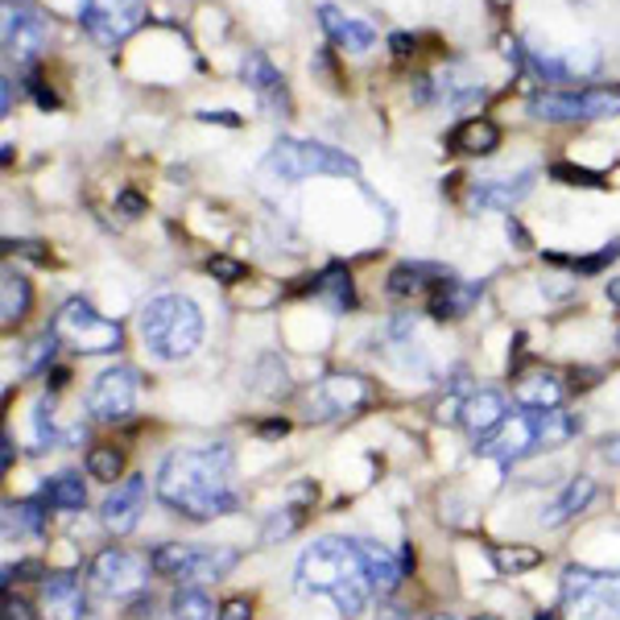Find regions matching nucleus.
<instances>
[{
  "label": "nucleus",
  "mask_w": 620,
  "mask_h": 620,
  "mask_svg": "<svg viewBox=\"0 0 620 620\" xmlns=\"http://www.w3.org/2000/svg\"><path fill=\"white\" fill-rule=\"evenodd\" d=\"M261 174L273 183H302V178H360V162L348 158L344 149L323 141H298V137H282L261 162Z\"/></svg>",
  "instance_id": "nucleus-5"
},
{
  "label": "nucleus",
  "mask_w": 620,
  "mask_h": 620,
  "mask_svg": "<svg viewBox=\"0 0 620 620\" xmlns=\"http://www.w3.org/2000/svg\"><path fill=\"white\" fill-rule=\"evenodd\" d=\"M480 294H484V286L459 282L451 269H443L431 282V289H426V310H431L434 319H459V314H468L475 307Z\"/></svg>",
  "instance_id": "nucleus-20"
},
{
  "label": "nucleus",
  "mask_w": 620,
  "mask_h": 620,
  "mask_svg": "<svg viewBox=\"0 0 620 620\" xmlns=\"http://www.w3.org/2000/svg\"><path fill=\"white\" fill-rule=\"evenodd\" d=\"M562 397H567V381L550 369L525 372L517 381V401L525 410H550V406H562Z\"/></svg>",
  "instance_id": "nucleus-25"
},
{
  "label": "nucleus",
  "mask_w": 620,
  "mask_h": 620,
  "mask_svg": "<svg viewBox=\"0 0 620 620\" xmlns=\"http://www.w3.org/2000/svg\"><path fill=\"white\" fill-rule=\"evenodd\" d=\"M0 108L13 112V79H9V75H4V103H0Z\"/></svg>",
  "instance_id": "nucleus-55"
},
{
  "label": "nucleus",
  "mask_w": 620,
  "mask_h": 620,
  "mask_svg": "<svg viewBox=\"0 0 620 620\" xmlns=\"http://www.w3.org/2000/svg\"><path fill=\"white\" fill-rule=\"evenodd\" d=\"M13 438H9V434H4V438H0V468H4V472H9V468H13Z\"/></svg>",
  "instance_id": "nucleus-49"
},
{
  "label": "nucleus",
  "mask_w": 620,
  "mask_h": 620,
  "mask_svg": "<svg viewBox=\"0 0 620 620\" xmlns=\"http://www.w3.org/2000/svg\"><path fill=\"white\" fill-rule=\"evenodd\" d=\"M319 21H323V34H327L339 50H348V54H369L372 46H376V29H372L369 21L348 17V13L335 9V4H319Z\"/></svg>",
  "instance_id": "nucleus-22"
},
{
  "label": "nucleus",
  "mask_w": 620,
  "mask_h": 620,
  "mask_svg": "<svg viewBox=\"0 0 620 620\" xmlns=\"http://www.w3.org/2000/svg\"><path fill=\"white\" fill-rule=\"evenodd\" d=\"M124 472V451L112 443H100L87 451V475H96L103 484H116V475Z\"/></svg>",
  "instance_id": "nucleus-34"
},
{
  "label": "nucleus",
  "mask_w": 620,
  "mask_h": 620,
  "mask_svg": "<svg viewBox=\"0 0 620 620\" xmlns=\"http://www.w3.org/2000/svg\"><path fill=\"white\" fill-rule=\"evenodd\" d=\"M604 459H608V463H617V468H620V434H617V438H608V443H604Z\"/></svg>",
  "instance_id": "nucleus-52"
},
{
  "label": "nucleus",
  "mask_w": 620,
  "mask_h": 620,
  "mask_svg": "<svg viewBox=\"0 0 620 620\" xmlns=\"http://www.w3.org/2000/svg\"><path fill=\"white\" fill-rule=\"evenodd\" d=\"M87 617V596L79 579L71 571L41 579V620H83Z\"/></svg>",
  "instance_id": "nucleus-21"
},
{
  "label": "nucleus",
  "mask_w": 620,
  "mask_h": 620,
  "mask_svg": "<svg viewBox=\"0 0 620 620\" xmlns=\"http://www.w3.org/2000/svg\"><path fill=\"white\" fill-rule=\"evenodd\" d=\"M215 620H252V599H245V596L227 599Z\"/></svg>",
  "instance_id": "nucleus-42"
},
{
  "label": "nucleus",
  "mask_w": 620,
  "mask_h": 620,
  "mask_svg": "<svg viewBox=\"0 0 620 620\" xmlns=\"http://www.w3.org/2000/svg\"><path fill=\"white\" fill-rule=\"evenodd\" d=\"M294 587L302 596H327L344 617H360L369 608V599L376 596L360 537L310 542L298 558V567H294Z\"/></svg>",
  "instance_id": "nucleus-2"
},
{
  "label": "nucleus",
  "mask_w": 620,
  "mask_h": 620,
  "mask_svg": "<svg viewBox=\"0 0 620 620\" xmlns=\"http://www.w3.org/2000/svg\"><path fill=\"white\" fill-rule=\"evenodd\" d=\"M34 307V286H29V277H21L17 269H4V277H0V323L4 327H17L21 319L29 314Z\"/></svg>",
  "instance_id": "nucleus-27"
},
{
  "label": "nucleus",
  "mask_w": 620,
  "mask_h": 620,
  "mask_svg": "<svg viewBox=\"0 0 620 620\" xmlns=\"http://www.w3.org/2000/svg\"><path fill=\"white\" fill-rule=\"evenodd\" d=\"M592 496H596V480H592V475H575V480H571V484H567V488H562V493L542 509L537 521H542L546 530H555V525H562V521H571V517L583 513V509L592 505Z\"/></svg>",
  "instance_id": "nucleus-24"
},
{
  "label": "nucleus",
  "mask_w": 620,
  "mask_h": 620,
  "mask_svg": "<svg viewBox=\"0 0 620 620\" xmlns=\"http://www.w3.org/2000/svg\"><path fill=\"white\" fill-rule=\"evenodd\" d=\"M116 207H121L124 215H128V220H137V215H141L145 211V199L141 195H137V190H121V199H116Z\"/></svg>",
  "instance_id": "nucleus-44"
},
{
  "label": "nucleus",
  "mask_w": 620,
  "mask_h": 620,
  "mask_svg": "<svg viewBox=\"0 0 620 620\" xmlns=\"http://www.w3.org/2000/svg\"><path fill=\"white\" fill-rule=\"evenodd\" d=\"M34 434H38V451H46V447H54V443H59V434H54V426H50V401H46V397L34 406Z\"/></svg>",
  "instance_id": "nucleus-40"
},
{
  "label": "nucleus",
  "mask_w": 620,
  "mask_h": 620,
  "mask_svg": "<svg viewBox=\"0 0 620 620\" xmlns=\"http://www.w3.org/2000/svg\"><path fill=\"white\" fill-rule=\"evenodd\" d=\"M41 500L50 509H62V513H79L87 505V484H83L79 472H59L41 484Z\"/></svg>",
  "instance_id": "nucleus-28"
},
{
  "label": "nucleus",
  "mask_w": 620,
  "mask_h": 620,
  "mask_svg": "<svg viewBox=\"0 0 620 620\" xmlns=\"http://www.w3.org/2000/svg\"><path fill=\"white\" fill-rule=\"evenodd\" d=\"M66 381H71V372L66 369H46V385H50V389H62Z\"/></svg>",
  "instance_id": "nucleus-50"
},
{
  "label": "nucleus",
  "mask_w": 620,
  "mask_h": 620,
  "mask_svg": "<svg viewBox=\"0 0 620 620\" xmlns=\"http://www.w3.org/2000/svg\"><path fill=\"white\" fill-rule=\"evenodd\" d=\"M617 344H620V335H617Z\"/></svg>",
  "instance_id": "nucleus-59"
},
{
  "label": "nucleus",
  "mask_w": 620,
  "mask_h": 620,
  "mask_svg": "<svg viewBox=\"0 0 620 620\" xmlns=\"http://www.w3.org/2000/svg\"><path fill=\"white\" fill-rule=\"evenodd\" d=\"M484 75L472 62H447V71L431 75V103L438 108H472L484 100Z\"/></svg>",
  "instance_id": "nucleus-17"
},
{
  "label": "nucleus",
  "mask_w": 620,
  "mask_h": 620,
  "mask_svg": "<svg viewBox=\"0 0 620 620\" xmlns=\"http://www.w3.org/2000/svg\"><path fill=\"white\" fill-rule=\"evenodd\" d=\"M158 500L165 509L195 521L236 513L240 488H236V459L227 443H207V447H183L170 451L158 468Z\"/></svg>",
  "instance_id": "nucleus-1"
},
{
  "label": "nucleus",
  "mask_w": 620,
  "mask_h": 620,
  "mask_svg": "<svg viewBox=\"0 0 620 620\" xmlns=\"http://www.w3.org/2000/svg\"><path fill=\"white\" fill-rule=\"evenodd\" d=\"M240 79L245 87L257 91V100L269 108V116H289V91L282 75H277V66L261 54V50H248L245 59H240Z\"/></svg>",
  "instance_id": "nucleus-19"
},
{
  "label": "nucleus",
  "mask_w": 620,
  "mask_h": 620,
  "mask_svg": "<svg viewBox=\"0 0 620 620\" xmlns=\"http://www.w3.org/2000/svg\"><path fill=\"white\" fill-rule=\"evenodd\" d=\"M257 431L265 434V438H273V434H286V431H289V422H286V418H277V422H261Z\"/></svg>",
  "instance_id": "nucleus-51"
},
{
  "label": "nucleus",
  "mask_w": 620,
  "mask_h": 620,
  "mask_svg": "<svg viewBox=\"0 0 620 620\" xmlns=\"http://www.w3.org/2000/svg\"><path fill=\"white\" fill-rule=\"evenodd\" d=\"M604 294H608V302H612V307H620V277H612V282L604 286Z\"/></svg>",
  "instance_id": "nucleus-54"
},
{
  "label": "nucleus",
  "mask_w": 620,
  "mask_h": 620,
  "mask_svg": "<svg viewBox=\"0 0 620 620\" xmlns=\"http://www.w3.org/2000/svg\"><path fill=\"white\" fill-rule=\"evenodd\" d=\"M496 145H500V128H496L488 116H472V121H463L451 133V149H459V153H472V158L493 153Z\"/></svg>",
  "instance_id": "nucleus-29"
},
{
  "label": "nucleus",
  "mask_w": 620,
  "mask_h": 620,
  "mask_svg": "<svg viewBox=\"0 0 620 620\" xmlns=\"http://www.w3.org/2000/svg\"><path fill=\"white\" fill-rule=\"evenodd\" d=\"M46 509L41 500H4V537H38L46 530Z\"/></svg>",
  "instance_id": "nucleus-30"
},
{
  "label": "nucleus",
  "mask_w": 620,
  "mask_h": 620,
  "mask_svg": "<svg viewBox=\"0 0 620 620\" xmlns=\"http://www.w3.org/2000/svg\"><path fill=\"white\" fill-rule=\"evenodd\" d=\"M431 620H451V617H431Z\"/></svg>",
  "instance_id": "nucleus-58"
},
{
  "label": "nucleus",
  "mask_w": 620,
  "mask_h": 620,
  "mask_svg": "<svg viewBox=\"0 0 620 620\" xmlns=\"http://www.w3.org/2000/svg\"><path fill=\"white\" fill-rule=\"evenodd\" d=\"M137 393H141V376L128 364H116V369H103L91 389H87V413L96 422H124L133 406H137Z\"/></svg>",
  "instance_id": "nucleus-12"
},
{
  "label": "nucleus",
  "mask_w": 620,
  "mask_h": 620,
  "mask_svg": "<svg viewBox=\"0 0 620 620\" xmlns=\"http://www.w3.org/2000/svg\"><path fill=\"white\" fill-rule=\"evenodd\" d=\"M505 232H509V240H517V248H530V245H534V240H530V232H525V227L517 224L513 215L505 220Z\"/></svg>",
  "instance_id": "nucleus-47"
},
{
  "label": "nucleus",
  "mask_w": 620,
  "mask_h": 620,
  "mask_svg": "<svg viewBox=\"0 0 620 620\" xmlns=\"http://www.w3.org/2000/svg\"><path fill=\"white\" fill-rule=\"evenodd\" d=\"M145 579H149V567H145L137 555H128L124 546H108L100 555L91 558V583H96V592L112 599H124V596H137L145 587Z\"/></svg>",
  "instance_id": "nucleus-13"
},
{
  "label": "nucleus",
  "mask_w": 620,
  "mask_h": 620,
  "mask_svg": "<svg viewBox=\"0 0 620 620\" xmlns=\"http://www.w3.org/2000/svg\"><path fill=\"white\" fill-rule=\"evenodd\" d=\"M530 116L550 124H583L620 116V87H583V91H534Z\"/></svg>",
  "instance_id": "nucleus-6"
},
{
  "label": "nucleus",
  "mask_w": 620,
  "mask_h": 620,
  "mask_svg": "<svg viewBox=\"0 0 620 620\" xmlns=\"http://www.w3.org/2000/svg\"><path fill=\"white\" fill-rule=\"evenodd\" d=\"M38 575H41V562H34V558H29V562H17V567L9 562V567H4V587H9L13 579H38Z\"/></svg>",
  "instance_id": "nucleus-43"
},
{
  "label": "nucleus",
  "mask_w": 620,
  "mask_h": 620,
  "mask_svg": "<svg viewBox=\"0 0 620 620\" xmlns=\"http://www.w3.org/2000/svg\"><path fill=\"white\" fill-rule=\"evenodd\" d=\"M493 558L500 575H525V571L542 567V550H534V546H500V550H493Z\"/></svg>",
  "instance_id": "nucleus-35"
},
{
  "label": "nucleus",
  "mask_w": 620,
  "mask_h": 620,
  "mask_svg": "<svg viewBox=\"0 0 620 620\" xmlns=\"http://www.w3.org/2000/svg\"><path fill=\"white\" fill-rule=\"evenodd\" d=\"M29 87H34V100H38V108H46V112H50V108H59V96H54L46 83L29 79Z\"/></svg>",
  "instance_id": "nucleus-46"
},
{
  "label": "nucleus",
  "mask_w": 620,
  "mask_h": 620,
  "mask_svg": "<svg viewBox=\"0 0 620 620\" xmlns=\"http://www.w3.org/2000/svg\"><path fill=\"white\" fill-rule=\"evenodd\" d=\"M369 401V385L351 372H331L310 389V422H327V418H344V413L360 410Z\"/></svg>",
  "instance_id": "nucleus-14"
},
{
  "label": "nucleus",
  "mask_w": 620,
  "mask_h": 620,
  "mask_svg": "<svg viewBox=\"0 0 620 620\" xmlns=\"http://www.w3.org/2000/svg\"><path fill=\"white\" fill-rule=\"evenodd\" d=\"M145 475H128V480H121L112 493L103 496V505H100V521H103V530L108 534H133L137 530V521H141L145 513Z\"/></svg>",
  "instance_id": "nucleus-18"
},
{
  "label": "nucleus",
  "mask_w": 620,
  "mask_h": 620,
  "mask_svg": "<svg viewBox=\"0 0 620 620\" xmlns=\"http://www.w3.org/2000/svg\"><path fill=\"white\" fill-rule=\"evenodd\" d=\"M620 257V240H612L608 248H599V252H592V257H579V261H571V269L575 273H599L604 265H612Z\"/></svg>",
  "instance_id": "nucleus-41"
},
{
  "label": "nucleus",
  "mask_w": 620,
  "mask_h": 620,
  "mask_svg": "<svg viewBox=\"0 0 620 620\" xmlns=\"http://www.w3.org/2000/svg\"><path fill=\"white\" fill-rule=\"evenodd\" d=\"M4 620H34L29 617V608H25V604H21V599H4Z\"/></svg>",
  "instance_id": "nucleus-48"
},
{
  "label": "nucleus",
  "mask_w": 620,
  "mask_h": 620,
  "mask_svg": "<svg viewBox=\"0 0 620 620\" xmlns=\"http://www.w3.org/2000/svg\"><path fill=\"white\" fill-rule=\"evenodd\" d=\"M550 174L567 186H592V190H604V186H608L596 170H583V165H571V162H555L550 165Z\"/></svg>",
  "instance_id": "nucleus-37"
},
{
  "label": "nucleus",
  "mask_w": 620,
  "mask_h": 620,
  "mask_svg": "<svg viewBox=\"0 0 620 620\" xmlns=\"http://www.w3.org/2000/svg\"><path fill=\"white\" fill-rule=\"evenodd\" d=\"M302 513H307L302 505H286V509H277V513L265 521V534L261 537H265V542H282V537L294 534V530L302 525Z\"/></svg>",
  "instance_id": "nucleus-36"
},
{
  "label": "nucleus",
  "mask_w": 620,
  "mask_h": 620,
  "mask_svg": "<svg viewBox=\"0 0 620 620\" xmlns=\"http://www.w3.org/2000/svg\"><path fill=\"white\" fill-rule=\"evenodd\" d=\"M443 269H434V265H397L389 273V294L393 298H413V294H422V289H431V282L438 277Z\"/></svg>",
  "instance_id": "nucleus-31"
},
{
  "label": "nucleus",
  "mask_w": 620,
  "mask_h": 620,
  "mask_svg": "<svg viewBox=\"0 0 620 620\" xmlns=\"http://www.w3.org/2000/svg\"><path fill=\"white\" fill-rule=\"evenodd\" d=\"M207 273L232 286V282H245V277H248V265H245V261H236V257H224V252H215V257L207 261Z\"/></svg>",
  "instance_id": "nucleus-39"
},
{
  "label": "nucleus",
  "mask_w": 620,
  "mask_h": 620,
  "mask_svg": "<svg viewBox=\"0 0 620 620\" xmlns=\"http://www.w3.org/2000/svg\"><path fill=\"white\" fill-rule=\"evenodd\" d=\"M530 190H534V170L475 178V183L468 186V207H472V211H513Z\"/></svg>",
  "instance_id": "nucleus-16"
},
{
  "label": "nucleus",
  "mask_w": 620,
  "mask_h": 620,
  "mask_svg": "<svg viewBox=\"0 0 620 620\" xmlns=\"http://www.w3.org/2000/svg\"><path fill=\"white\" fill-rule=\"evenodd\" d=\"M562 604L579 620H620V575L571 562L562 571Z\"/></svg>",
  "instance_id": "nucleus-8"
},
{
  "label": "nucleus",
  "mask_w": 620,
  "mask_h": 620,
  "mask_svg": "<svg viewBox=\"0 0 620 620\" xmlns=\"http://www.w3.org/2000/svg\"><path fill=\"white\" fill-rule=\"evenodd\" d=\"M199 121H224V124H240V116H227V112H199Z\"/></svg>",
  "instance_id": "nucleus-53"
},
{
  "label": "nucleus",
  "mask_w": 620,
  "mask_h": 620,
  "mask_svg": "<svg viewBox=\"0 0 620 620\" xmlns=\"http://www.w3.org/2000/svg\"><path fill=\"white\" fill-rule=\"evenodd\" d=\"M0 34H4V59L25 66V62H34L41 54L50 25H46V13L34 0H4Z\"/></svg>",
  "instance_id": "nucleus-11"
},
{
  "label": "nucleus",
  "mask_w": 620,
  "mask_h": 620,
  "mask_svg": "<svg viewBox=\"0 0 620 620\" xmlns=\"http://www.w3.org/2000/svg\"><path fill=\"white\" fill-rule=\"evenodd\" d=\"M389 50L397 54V59H410L413 50H418V38H413V34H393V38H389Z\"/></svg>",
  "instance_id": "nucleus-45"
},
{
  "label": "nucleus",
  "mask_w": 620,
  "mask_h": 620,
  "mask_svg": "<svg viewBox=\"0 0 620 620\" xmlns=\"http://www.w3.org/2000/svg\"><path fill=\"white\" fill-rule=\"evenodd\" d=\"M534 620H555V617H550V612H537V617Z\"/></svg>",
  "instance_id": "nucleus-56"
},
{
  "label": "nucleus",
  "mask_w": 620,
  "mask_h": 620,
  "mask_svg": "<svg viewBox=\"0 0 620 620\" xmlns=\"http://www.w3.org/2000/svg\"><path fill=\"white\" fill-rule=\"evenodd\" d=\"M170 608H174V620L220 617V612H215V604H211V596H207L203 587H195V583H183V587L174 592V599H170Z\"/></svg>",
  "instance_id": "nucleus-32"
},
{
  "label": "nucleus",
  "mask_w": 620,
  "mask_h": 620,
  "mask_svg": "<svg viewBox=\"0 0 620 620\" xmlns=\"http://www.w3.org/2000/svg\"><path fill=\"white\" fill-rule=\"evenodd\" d=\"M360 546H364V558H369V575H372V587H376V596H389L393 587L406 579V562L393 555L389 546H381V542H369V537H360Z\"/></svg>",
  "instance_id": "nucleus-26"
},
{
  "label": "nucleus",
  "mask_w": 620,
  "mask_h": 620,
  "mask_svg": "<svg viewBox=\"0 0 620 620\" xmlns=\"http://www.w3.org/2000/svg\"><path fill=\"white\" fill-rule=\"evenodd\" d=\"M509 418V406H505V397L496 389H475L468 401H463V426L472 431V438H484V434H493L500 422Z\"/></svg>",
  "instance_id": "nucleus-23"
},
{
  "label": "nucleus",
  "mask_w": 620,
  "mask_h": 620,
  "mask_svg": "<svg viewBox=\"0 0 620 620\" xmlns=\"http://www.w3.org/2000/svg\"><path fill=\"white\" fill-rule=\"evenodd\" d=\"M579 431V422L562 406H550V410H513L493 434L475 438V451L496 459V463H517L525 455L542 451V447H558L567 443L571 434Z\"/></svg>",
  "instance_id": "nucleus-4"
},
{
  "label": "nucleus",
  "mask_w": 620,
  "mask_h": 620,
  "mask_svg": "<svg viewBox=\"0 0 620 620\" xmlns=\"http://www.w3.org/2000/svg\"><path fill=\"white\" fill-rule=\"evenodd\" d=\"M240 562L236 550L227 546H195V542H165L149 555V567L158 575H170L178 583H211L224 579L232 567Z\"/></svg>",
  "instance_id": "nucleus-7"
},
{
  "label": "nucleus",
  "mask_w": 620,
  "mask_h": 620,
  "mask_svg": "<svg viewBox=\"0 0 620 620\" xmlns=\"http://www.w3.org/2000/svg\"><path fill=\"white\" fill-rule=\"evenodd\" d=\"M137 335L153 360L178 364L203 344V310L186 294H153L137 314Z\"/></svg>",
  "instance_id": "nucleus-3"
},
{
  "label": "nucleus",
  "mask_w": 620,
  "mask_h": 620,
  "mask_svg": "<svg viewBox=\"0 0 620 620\" xmlns=\"http://www.w3.org/2000/svg\"><path fill=\"white\" fill-rule=\"evenodd\" d=\"M525 66L534 71L542 83H571L592 75L599 66V50H546V46H525Z\"/></svg>",
  "instance_id": "nucleus-15"
},
{
  "label": "nucleus",
  "mask_w": 620,
  "mask_h": 620,
  "mask_svg": "<svg viewBox=\"0 0 620 620\" xmlns=\"http://www.w3.org/2000/svg\"><path fill=\"white\" fill-rule=\"evenodd\" d=\"M54 331H59L62 344H71L75 351H87V356H96V351H116L124 339L121 323L103 319L87 298L62 302V310L54 314Z\"/></svg>",
  "instance_id": "nucleus-9"
},
{
  "label": "nucleus",
  "mask_w": 620,
  "mask_h": 620,
  "mask_svg": "<svg viewBox=\"0 0 620 620\" xmlns=\"http://www.w3.org/2000/svg\"><path fill=\"white\" fill-rule=\"evenodd\" d=\"M59 344H62L59 331L50 327L46 335H41V339H34V348H29V356H25V369H29V372H41L46 364H50V360H54V348H59Z\"/></svg>",
  "instance_id": "nucleus-38"
},
{
  "label": "nucleus",
  "mask_w": 620,
  "mask_h": 620,
  "mask_svg": "<svg viewBox=\"0 0 620 620\" xmlns=\"http://www.w3.org/2000/svg\"><path fill=\"white\" fill-rule=\"evenodd\" d=\"M475 620H496V617H475Z\"/></svg>",
  "instance_id": "nucleus-57"
},
{
  "label": "nucleus",
  "mask_w": 620,
  "mask_h": 620,
  "mask_svg": "<svg viewBox=\"0 0 620 620\" xmlns=\"http://www.w3.org/2000/svg\"><path fill=\"white\" fill-rule=\"evenodd\" d=\"M149 17V9H145V0H83L79 9V25L83 34L103 46V50H112V46H121L128 34H137Z\"/></svg>",
  "instance_id": "nucleus-10"
},
{
  "label": "nucleus",
  "mask_w": 620,
  "mask_h": 620,
  "mask_svg": "<svg viewBox=\"0 0 620 620\" xmlns=\"http://www.w3.org/2000/svg\"><path fill=\"white\" fill-rule=\"evenodd\" d=\"M319 294L331 302L335 314H344V310L356 307V289H351V273L344 265H331L323 277H319Z\"/></svg>",
  "instance_id": "nucleus-33"
}]
</instances>
